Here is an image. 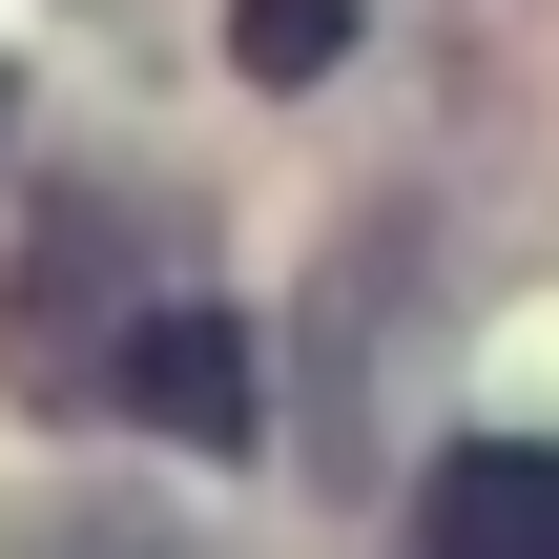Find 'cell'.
<instances>
[{
  "label": "cell",
  "mask_w": 559,
  "mask_h": 559,
  "mask_svg": "<svg viewBox=\"0 0 559 559\" xmlns=\"http://www.w3.org/2000/svg\"><path fill=\"white\" fill-rule=\"evenodd\" d=\"M104 415L166 436V456H249V436H270V353H249V311H228V290H145L124 353H104Z\"/></svg>",
  "instance_id": "obj_1"
},
{
  "label": "cell",
  "mask_w": 559,
  "mask_h": 559,
  "mask_svg": "<svg viewBox=\"0 0 559 559\" xmlns=\"http://www.w3.org/2000/svg\"><path fill=\"white\" fill-rule=\"evenodd\" d=\"M228 62L249 83H332L353 62V0H228Z\"/></svg>",
  "instance_id": "obj_3"
},
{
  "label": "cell",
  "mask_w": 559,
  "mask_h": 559,
  "mask_svg": "<svg viewBox=\"0 0 559 559\" xmlns=\"http://www.w3.org/2000/svg\"><path fill=\"white\" fill-rule=\"evenodd\" d=\"M394 559H559V436H456Z\"/></svg>",
  "instance_id": "obj_2"
},
{
  "label": "cell",
  "mask_w": 559,
  "mask_h": 559,
  "mask_svg": "<svg viewBox=\"0 0 559 559\" xmlns=\"http://www.w3.org/2000/svg\"><path fill=\"white\" fill-rule=\"evenodd\" d=\"M21 559H166V539H145V519H104V498H41V519H21Z\"/></svg>",
  "instance_id": "obj_4"
}]
</instances>
